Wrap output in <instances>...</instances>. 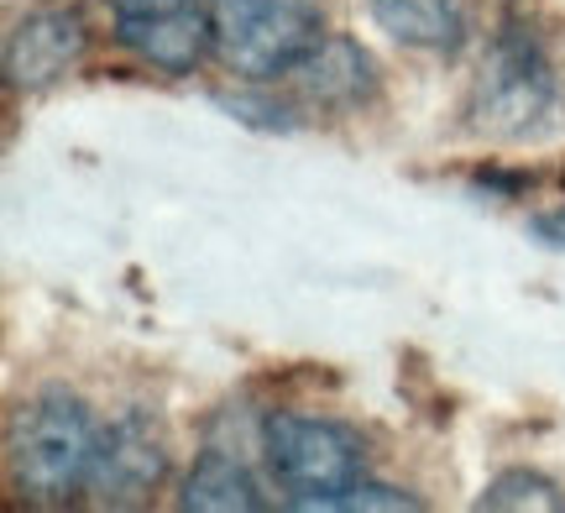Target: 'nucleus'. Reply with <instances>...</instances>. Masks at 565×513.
Here are the masks:
<instances>
[{"label":"nucleus","mask_w":565,"mask_h":513,"mask_svg":"<svg viewBox=\"0 0 565 513\" xmlns=\"http://www.w3.org/2000/svg\"><path fill=\"white\" fill-rule=\"evenodd\" d=\"M215 105L221 110H231L236 121H246V126H263V131H294V110H282V105H273V100H257V95H215Z\"/></svg>","instance_id":"f8f14e48"},{"label":"nucleus","mask_w":565,"mask_h":513,"mask_svg":"<svg viewBox=\"0 0 565 513\" xmlns=\"http://www.w3.org/2000/svg\"><path fill=\"white\" fill-rule=\"evenodd\" d=\"M387 38L429 53H456L466 42V0H366Z\"/></svg>","instance_id":"9d476101"},{"label":"nucleus","mask_w":565,"mask_h":513,"mask_svg":"<svg viewBox=\"0 0 565 513\" xmlns=\"http://www.w3.org/2000/svg\"><path fill=\"white\" fill-rule=\"evenodd\" d=\"M95 456H100V425L63 388L21 404L11 419V435H6L11 488L38 509H63L79 493H89Z\"/></svg>","instance_id":"f257e3e1"},{"label":"nucleus","mask_w":565,"mask_h":513,"mask_svg":"<svg viewBox=\"0 0 565 513\" xmlns=\"http://www.w3.org/2000/svg\"><path fill=\"white\" fill-rule=\"evenodd\" d=\"M288 79L299 84L303 105L351 110V105H366L377 95V63H372V53L356 47L351 38H324Z\"/></svg>","instance_id":"6e6552de"},{"label":"nucleus","mask_w":565,"mask_h":513,"mask_svg":"<svg viewBox=\"0 0 565 513\" xmlns=\"http://www.w3.org/2000/svg\"><path fill=\"white\" fill-rule=\"evenodd\" d=\"M215 58L242 79H282L324 42V21L309 0H210Z\"/></svg>","instance_id":"20e7f679"},{"label":"nucleus","mask_w":565,"mask_h":513,"mask_svg":"<svg viewBox=\"0 0 565 513\" xmlns=\"http://www.w3.org/2000/svg\"><path fill=\"white\" fill-rule=\"evenodd\" d=\"M263 451L267 467L288 493V509L303 513H335L345 493L362 488V440L335 419H315V414H273L263 425Z\"/></svg>","instance_id":"7ed1b4c3"},{"label":"nucleus","mask_w":565,"mask_h":513,"mask_svg":"<svg viewBox=\"0 0 565 513\" xmlns=\"http://www.w3.org/2000/svg\"><path fill=\"white\" fill-rule=\"evenodd\" d=\"M89 53V26L74 6H38L6 32V84L11 89H47L58 84L68 68H79Z\"/></svg>","instance_id":"423d86ee"},{"label":"nucleus","mask_w":565,"mask_h":513,"mask_svg":"<svg viewBox=\"0 0 565 513\" xmlns=\"http://www.w3.org/2000/svg\"><path fill=\"white\" fill-rule=\"evenodd\" d=\"M565 126V89L545 42L529 26H503L487 42L482 74L471 84V131L492 142H540Z\"/></svg>","instance_id":"f03ea898"},{"label":"nucleus","mask_w":565,"mask_h":513,"mask_svg":"<svg viewBox=\"0 0 565 513\" xmlns=\"http://www.w3.org/2000/svg\"><path fill=\"white\" fill-rule=\"evenodd\" d=\"M477 509H492V513H513V509H540V513H561L565 509V498L561 488L550 482V477L540 472H503V477H492L482 488V498H477Z\"/></svg>","instance_id":"9b49d317"},{"label":"nucleus","mask_w":565,"mask_h":513,"mask_svg":"<svg viewBox=\"0 0 565 513\" xmlns=\"http://www.w3.org/2000/svg\"><path fill=\"white\" fill-rule=\"evenodd\" d=\"M162 477H168V440L147 414L126 409L110 425H100V456H95V477H89V493L100 503L131 509L152 488H162Z\"/></svg>","instance_id":"0eeeda50"},{"label":"nucleus","mask_w":565,"mask_h":513,"mask_svg":"<svg viewBox=\"0 0 565 513\" xmlns=\"http://www.w3.org/2000/svg\"><path fill=\"white\" fill-rule=\"evenodd\" d=\"M534 236H540L545 247L565 252V205L561 210H545V215H534Z\"/></svg>","instance_id":"4468645a"},{"label":"nucleus","mask_w":565,"mask_h":513,"mask_svg":"<svg viewBox=\"0 0 565 513\" xmlns=\"http://www.w3.org/2000/svg\"><path fill=\"white\" fill-rule=\"evenodd\" d=\"M116 42L162 74H194L215 53L210 0H110Z\"/></svg>","instance_id":"39448f33"},{"label":"nucleus","mask_w":565,"mask_h":513,"mask_svg":"<svg viewBox=\"0 0 565 513\" xmlns=\"http://www.w3.org/2000/svg\"><path fill=\"white\" fill-rule=\"evenodd\" d=\"M341 509H345V513H362V509H387V513H398V509H419V498H414V493H398V488H383V482H362L356 493L341 498Z\"/></svg>","instance_id":"ddd939ff"},{"label":"nucleus","mask_w":565,"mask_h":513,"mask_svg":"<svg viewBox=\"0 0 565 513\" xmlns=\"http://www.w3.org/2000/svg\"><path fill=\"white\" fill-rule=\"evenodd\" d=\"M477 189H498V194H524L529 179H524V173H482V179H477Z\"/></svg>","instance_id":"2eb2a0df"},{"label":"nucleus","mask_w":565,"mask_h":513,"mask_svg":"<svg viewBox=\"0 0 565 513\" xmlns=\"http://www.w3.org/2000/svg\"><path fill=\"white\" fill-rule=\"evenodd\" d=\"M179 503L183 509H200V513H257V509H267L257 477L246 472V461L236 451H225V446L200 451V461H194L189 477H183Z\"/></svg>","instance_id":"1a4fd4ad"}]
</instances>
